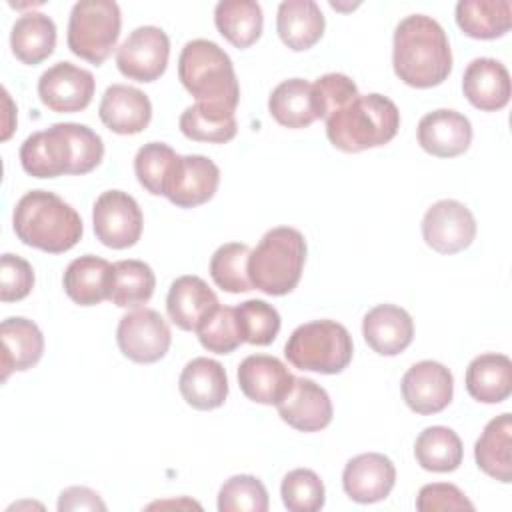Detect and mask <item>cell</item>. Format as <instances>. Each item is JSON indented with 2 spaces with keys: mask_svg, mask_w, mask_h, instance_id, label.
<instances>
[{
  "mask_svg": "<svg viewBox=\"0 0 512 512\" xmlns=\"http://www.w3.org/2000/svg\"><path fill=\"white\" fill-rule=\"evenodd\" d=\"M12 54L28 64H40L56 48V24L42 12H26L14 24L10 32Z\"/></svg>",
  "mask_w": 512,
  "mask_h": 512,
  "instance_id": "obj_30",
  "label": "cell"
},
{
  "mask_svg": "<svg viewBox=\"0 0 512 512\" xmlns=\"http://www.w3.org/2000/svg\"><path fill=\"white\" fill-rule=\"evenodd\" d=\"M392 66L412 88L442 84L452 72V50L444 28L426 14H410L394 28Z\"/></svg>",
  "mask_w": 512,
  "mask_h": 512,
  "instance_id": "obj_2",
  "label": "cell"
},
{
  "mask_svg": "<svg viewBox=\"0 0 512 512\" xmlns=\"http://www.w3.org/2000/svg\"><path fill=\"white\" fill-rule=\"evenodd\" d=\"M268 110L272 118L286 128L310 126L314 120H318L312 84L304 78H288L280 82L268 98Z\"/></svg>",
  "mask_w": 512,
  "mask_h": 512,
  "instance_id": "obj_33",
  "label": "cell"
},
{
  "mask_svg": "<svg viewBox=\"0 0 512 512\" xmlns=\"http://www.w3.org/2000/svg\"><path fill=\"white\" fill-rule=\"evenodd\" d=\"M418 144L432 156L454 158L464 154L472 142L470 120L452 108H438L418 122Z\"/></svg>",
  "mask_w": 512,
  "mask_h": 512,
  "instance_id": "obj_18",
  "label": "cell"
},
{
  "mask_svg": "<svg viewBox=\"0 0 512 512\" xmlns=\"http://www.w3.org/2000/svg\"><path fill=\"white\" fill-rule=\"evenodd\" d=\"M304 262L306 240L302 232L290 226H276L250 250L248 276L252 288L268 296H284L298 286Z\"/></svg>",
  "mask_w": 512,
  "mask_h": 512,
  "instance_id": "obj_6",
  "label": "cell"
},
{
  "mask_svg": "<svg viewBox=\"0 0 512 512\" xmlns=\"http://www.w3.org/2000/svg\"><path fill=\"white\" fill-rule=\"evenodd\" d=\"M478 468L494 480L512 482V416L508 412L492 418L474 444Z\"/></svg>",
  "mask_w": 512,
  "mask_h": 512,
  "instance_id": "obj_29",
  "label": "cell"
},
{
  "mask_svg": "<svg viewBox=\"0 0 512 512\" xmlns=\"http://www.w3.org/2000/svg\"><path fill=\"white\" fill-rule=\"evenodd\" d=\"M200 344L214 354H230L244 340L238 328L236 310L232 306H218L196 330Z\"/></svg>",
  "mask_w": 512,
  "mask_h": 512,
  "instance_id": "obj_42",
  "label": "cell"
},
{
  "mask_svg": "<svg viewBox=\"0 0 512 512\" xmlns=\"http://www.w3.org/2000/svg\"><path fill=\"white\" fill-rule=\"evenodd\" d=\"M156 288L152 268L142 260L114 262V278L110 300L118 308H140L146 304Z\"/></svg>",
  "mask_w": 512,
  "mask_h": 512,
  "instance_id": "obj_36",
  "label": "cell"
},
{
  "mask_svg": "<svg viewBox=\"0 0 512 512\" xmlns=\"http://www.w3.org/2000/svg\"><path fill=\"white\" fill-rule=\"evenodd\" d=\"M104 158L102 138L78 122H58L30 134L20 146V164L34 178L88 174Z\"/></svg>",
  "mask_w": 512,
  "mask_h": 512,
  "instance_id": "obj_1",
  "label": "cell"
},
{
  "mask_svg": "<svg viewBox=\"0 0 512 512\" xmlns=\"http://www.w3.org/2000/svg\"><path fill=\"white\" fill-rule=\"evenodd\" d=\"M354 354L352 336L336 320H312L300 324L284 346V356L298 370L338 374Z\"/></svg>",
  "mask_w": 512,
  "mask_h": 512,
  "instance_id": "obj_7",
  "label": "cell"
},
{
  "mask_svg": "<svg viewBox=\"0 0 512 512\" xmlns=\"http://www.w3.org/2000/svg\"><path fill=\"white\" fill-rule=\"evenodd\" d=\"M462 92L482 112L502 110L510 100V74L496 58H474L464 70Z\"/></svg>",
  "mask_w": 512,
  "mask_h": 512,
  "instance_id": "obj_23",
  "label": "cell"
},
{
  "mask_svg": "<svg viewBox=\"0 0 512 512\" xmlns=\"http://www.w3.org/2000/svg\"><path fill=\"white\" fill-rule=\"evenodd\" d=\"M280 496L290 512H316L326 502L324 482L310 468L290 470L282 480Z\"/></svg>",
  "mask_w": 512,
  "mask_h": 512,
  "instance_id": "obj_39",
  "label": "cell"
},
{
  "mask_svg": "<svg viewBox=\"0 0 512 512\" xmlns=\"http://www.w3.org/2000/svg\"><path fill=\"white\" fill-rule=\"evenodd\" d=\"M218 306L216 292L194 274L178 276L166 296L168 318L186 332H196Z\"/></svg>",
  "mask_w": 512,
  "mask_h": 512,
  "instance_id": "obj_20",
  "label": "cell"
},
{
  "mask_svg": "<svg viewBox=\"0 0 512 512\" xmlns=\"http://www.w3.org/2000/svg\"><path fill=\"white\" fill-rule=\"evenodd\" d=\"M362 336L376 354L396 356L412 344L414 322L404 308L396 304H378L366 312L362 320Z\"/></svg>",
  "mask_w": 512,
  "mask_h": 512,
  "instance_id": "obj_21",
  "label": "cell"
},
{
  "mask_svg": "<svg viewBox=\"0 0 512 512\" xmlns=\"http://www.w3.org/2000/svg\"><path fill=\"white\" fill-rule=\"evenodd\" d=\"M416 462L428 472H452L462 464L460 436L448 426H428L414 442Z\"/></svg>",
  "mask_w": 512,
  "mask_h": 512,
  "instance_id": "obj_34",
  "label": "cell"
},
{
  "mask_svg": "<svg viewBox=\"0 0 512 512\" xmlns=\"http://www.w3.org/2000/svg\"><path fill=\"white\" fill-rule=\"evenodd\" d=\"M358 86L356 82L342 74V72H328L312 84V98H314V108L316 116L326 120L330 114L336 110L344 108L358 96Z\"/></svg>",
  "mask_w": 512,
  "mask_h": 512,
  "instance_id": "obj_43",
  "label": "cell"
},
{
  "mask_svg": "<svg viewBox=\"0 0 512 512\" xmlns=\"http://www.w3.org/2000/svg\"><path fill=\"white\" fill-rule=\"evenodd\" d=\"M94 76L72 62H56L38 78V96L52 112L70 114L84 110L94 96Z\"/></svg>",
  "mask_w": 512,
  "mask_h": 512,
  "instance_id": "obj_13",
  "label": "cell"
},
{
  "mask_svg": "<svg viewBox=\"0 0 512 512\" xmlns=\"http://www.w3.org/2000/svg\"><path fill=\"white\" fill-rule=\"evenodd\" d=\"M268 504L266 486L252 474L230 476L218 492L220 512H266Z\"/></svg>",
  "mask_w": 512,
  "mask_h": 512,
  "instance_id": "obj_40",
  "label": "cell"
},
{
  "mask_svg": "<svg viewBox=\"0 0 512 512\" xmlns=\"http://www.w3.org/2000/svg\"><path fill=\"white\" fill-rule=\"evenodd\" d=\"M120 352L138 364H152L166 356L172 332L164 316L152 308H136L124 314L116 328Z\"/></svg>",
  "mask_w": 512,
  "mask_h": 512,
  "instance_id": "obj_10",
  "label": "cell"
},
{
  "mask_svg": "<svg viewBox=\"0 0 512 512\" xmlns=\"http://www.w3.org/2000/svg\"><path fill=\"white\" fill-rule=\"evenodd\" d=\"M400 128L398 106L378 92L358 94L326 118V136L342 152H362L388 144Z\"/></svg>",
  "mask_w": 512,
  "mask_h": 512,
  "instance_id": "obj_4",
  "label": "cell"
},
{
  "mask_svg": "<svg viewBox=\"0 0 512 512\" xmlns=\"http://www.w3.org/2000/svg\"><path fill=\"white\" fill-rule=\"evenodd\" d=\"M416 508L420 512H436V510H474V504L466 498V494L448 482H432L420 488L416 496Z\"/></svg>",
  "mask_w": 512,
  "mask_h": 512,
  "instance_id": "obj_45",
  "label": "cell"
},
{
  "mask_svg": "<svg viewBox=\"0 0 512 512\" xmlns=\"http://www.w3.org/2000/svg\"><path fill=\"white\" fill-rule=\"evenodd\" d=\"M58 510L70 512V510H106V504L102 502L100 494L86 488V486H70L60 492L58 498Z\"/></svg>",
  "mask_w": 512,
  "mask_h": 512,
  "instance_id": "obj_46",
  "label": "cell"
},
{
  "mask_svg": "<svg viewBox=\"0 0 512 512\" xmlns=\"http://www.w3.org/2000/svg\"><path fill=\"white\" fill-rule=\"evenodd\" d=\"M234 310L244 342L254 346H268L276 340L280 332V314L272 304L252 298Z\"/></svg>",
  "mask_w": 512,
  "mask_h": 512,
  "instance_id": "obj_38",
  "label": "cell"
},
{
  "mask_svg": "<svg viewBox=\"0 0 512 512\" xmlns=\"http://www.w3.org/2000/svg\"><path fill=\"white\" fill-rule=\"evenodd\" d=\"M168 56V34L158 26H138L118 46L116 66L130 80L154 82L166 72Z\"/></svg>",
  "mask_w": 512,
  "mask_h": 512,
  "instance_id": "obj_11",
  "label": "cell"
},
{
  "mask_svg": "<svg viewBox=\"0 0 512 512\" xmlns=\"http://www.w3.org/2000/svg\"><path fill=\"white\" fill-rule=\"evenodd\" d=\"M98 116L116 134H138L152 120V102L134 86L112 84L102 94Z\"/></svg>",
  "mask_w": 512,
  "mask_h": 512,
  "instance_id": "obj_22",
  "label": "cell"
},
{
  "mask_svg": "<svg viewBox=\"0 0 512 512\" xmlns=\"http://www.w3.org/2000/svg\"><path fill=\"white\" fill-rule=\"evenodd\" d=\"M276 408L280 418L300 432L326 428L334 414L328 392L310 378H294L292 390Z\"/></svg>",
  "mask_w": 512,
  "mask_h": 512,
  "instance_id": "obj_19",
  "label": "cell"
},
{
  "mask_svg": "<svg viewBox=\"0 0 512 512\" xmlns=\"http://www.w3.org/2000/svg\"><path fill=\"white\" fill-rule=\"evenodd\" d=\"M422 238L440 254L462 252L476 238V218L458 200H438L422 218Z\"/></svg>",
  "mask_w": 512,
  "mask_h": 512,
  "instance_id": "obj_12",
  "label": "cell"
},
{
  "mask_svg": "<svg viewBox=\"0 0 512 512\" xmlns=\"http://www.w3.org/2000/svg\"><path fill=\"white\" fill-rule=\"evenodd\" d=\"M34 288V270L28 260L16 254H2L0 260V300L18 302Z\"/></svg>",
  "mask_w": 512,
  "mask_h": 512,
  "instance_id": "obj_44",
  "label": "cell"
},
{
  "mask_svg": "<svg viewBox=\"0 0 512 512\" xmlns=\"http://www.w3.org/2000/svg\"><path fill=\"white\" fill-rule=\"evenodd\" d=\"M178 124L182 134L194 142L224 144L230 142L238 132L236 116L232 110L204 106L198 102L180 114Z\"/></svg>",
  "mask_w": 512,
  "mask_h": 512,
  "instance_id": "obj_35",
  "label": "cell"
},
{
  "mask_svg": "<svg viewBox=\"0 0 512 512\" xmlns=\"http://www.w3.org/2000/svg\"><path fill=\"white\" fill-rule=\"evenodd\" d=\"M2 96H4V104H6V122H4V132H2V140H8L12 130H14V122L8 120V116H14V106L10 100V94L6 88H2Z\"/></svg>",
  "mask_w": 512,
  "mask_h": 512,
  "instance_id": "obj_47",
  "label": "cell"
},
{
  "mask_svg": "<svg viewBox=\"0 0 512 512\" xmlns=\"http://www.w3.org/2000/svg\"><path fill=\"white\" fill-rule=\"evenodd\" d=\"M178 78L198 104L236 110L240 86L230 56L212 40L196 38L178 56Z\"/></svg>",
  "mask_w": 512,
  "mask_h": 512,
  "instance_id": "obj_5",
  "label": "cell"
},
{
  "mask_svg": "<svg viewBox=\"0 0 512 512\" xmlns=\"http://www.w3.org/2000/svg\"><path fill=\"white\" fill-rule=\"evenodd\" d=\"M122 26L114 0H80L68 18V48L82 60L100 66L116 48Z\"/></svg>",
  "mask_w": 512,
  "mask_h": 512,
  "instance_id": "obj_8",
  "label": "cell"
},
{
  "mask_svg": "<svg viewBox=\"0 0 512 512\" xmlns=\"http://www.w3.org/2000/svg\"><path fill=\"white\" fill-rule=\"evenodd\" d=\"M326 20L314 0H284L276 14V32L294 52L312 48L324 34Z\"/></svg>",
  "mask_w": 512,
  "mask_h": 512,
  "instance_id": "obj_27",
  "label": "cell"
},
{
  "mask_svg": "<svg viewBox=\"0 0 512 512\" xmlns=\"http://www.w3.org/2000/svg\"><path fill=\"white\" fill-rule=\"evenodd\" d=\"M92 226L104 246L122 250L140 240L144 216L138 202L128 192L106 190L94 202Z\"/></svg>",
  "mask_w": 512,
  "mask_h": 512,
  "instance_id": "obj_9",
  "label": "cell"
},
{
  "mask_svg": "<svg viewBox=\"0 0 512 512\" xmlns=\"http://www.w3.org/2000/svg\"><path fill=\"white\" fill-rule=\"evenodd\" d=\"M294 378L280 358L268 354H250L238 366L240 390L256 404L278 406L292 390Z\"/></svg>",
  "mask_w": 512,
  "mask_h": 512,
  "instance_id": "obj_16",
  "label": "cell"
},
{
  "mask_svg": "<svg viewBox=\"0 0 512 512\" xmlns=\"http://www.w3.org/2000/svg\"><path fill=\"white\" fill-rule=\"evenodd\" d=\"M250 248L242 242H228L214 250L210 258V276L218 288L230 294L252 290L248 276Z\"/></svg>",
  "mask_w": 512,
  "mask_h": 512,
  "instance_id": "obj_37",
  "label": "cell"
},
{
  "mask_svg": "<svg viewBox=\"0 0 512 512\" xmlns=\"http://www.w3.org/2000/svg\"><path fill=\"white\" fill-rule=\"evenodd\" d=\"M220 168L202 154L178 156L164 184V196L178 208L206 204L218 190Z\"/></svg>",
  "mask_w": 512,
  "mask_h": 512,
  "instance_id": "obj_14",
  "label": "cell"
},
{
  "mask_svg": "<svg viewBox=\"0 0 512 512\" xmlns=\"http://www.w3.org/2000/svg\"><path fill=\"white\" fill-rule=\"evenodd\" d=\"M178 154L164 142H148L134 156L138 182L154 196H164V184Z\"/></svg>",
  "mask_w": 512,
  "mask_h": 512,
  "instance_id": "obj_41",
  "label": "cell"
},
{
  "mask_svg": "<svg viewBox=\"0 0 512 512\" xmlns=\"http://www.w3.org/2000/svg\"><path fill=\"white\" fill-rule=\"evenodd\" d=\"M456 24L476 40H494L512 26L510 0H460L456 4Z\"/></svg>",
  "mask_w": 512,
  "mask_h": 512,
  "instance_id": "obj_31",
  "label": "cell"
},
{
  "mask_svg": "<svg viewBox=\"0 0 512 512\" xmlns=\"http://www.w3.org/2000/svg\"><path fill=\"white\" fill-rule=\"evenodd\" d=\"M214 24L232 46L248 48L262 34L264 16L256 0H220L214 8Z\"/></svg>",
  "mask_w": 512,
  "mask_h": 512,
  "instance_id": "obj_32",
  "label": "cell"
},
{
  "mask_svg": "<svg viewBox=\"0 0 512 512\" xmlns=\"http://www.w3.org/2000/svg\"><path fill=\"white\" fill-rule=\"evenodd\" d=\"M178 388L188 406L196 410H214L226 402L228 376L218 360L198 356L182 368Z\"/></svg>",
  "mask_w": 512,
  "mask_h": 512,
  "instance_id": "obj_24",
  "label": "cell"
},
{
  "mask_svg": "<svg viewBox=\"0 0 512 512\" xmlns=\"http://www.w3.org/2000/svg\"><path fill=\"white\" fill-rule=\"evenodd\" d=\"M466 390L482 404H500L512 394V360L506 354L486 352L466 368Z\"/></svg>",
  "mask_w": 512,
  "mask_h": 512,
  "instance_id": "obj_28",
  "label": "cell"
},
{
  "mask_svg": "<svg viewBox=\"0 0 512 512\" xmlns=\"http://www.w3.org/2000/svg\"><path fill=\"white\" fill-rule=\"evenodd\" d=\"M114 278V264L108 260L84 254L74 258L62 276L64 290L70 300L80 306H96L104 300H110Z\"/></svg>",
  "mask_w": 512,
  "mask_h": 512,
  "instance_id": "obj_25",
  "label": "cell"
},
{
  "mask_svg": "<svg viewBox=\"0 0 512 512\" xmlns=\"http://www.w3.org/2000/svg\"><path fill=\"white\" fill-rule=\"evenodd\" d=\"M2 340V382L10 372H24L38 364L44 354V336L40 328L22 316H12L0 324Z\"/></svg>",
  "mask_w": 512,
  "mask_h": 512,
  "instance_id": "obj_26",
  "label": "cell"
},
{
  "mask_svg": "<svg viewBox=\"0 0 512 512\" xmlns=\"http://www.w3.org/2000/svg\"><path fill=\"white\" fill-rule=\"evenodd\" d=\"M12 226L26 246L50 254L74 248L84 232L80 214L48 190L26 192L14 206Z\"/></svg>",
  "mask_w": 512,
  "mask_h": 512,
  "instance_id": "obj_3",
  "label": "cell"
},
{
  "mask_svg": "<svg viewBox=\"0 0 512 512\" xmlns=\"http://www.w3.org/2000/svg\"><path fill=\"white\" fill-rule=\"evenodd\" d=\"M394 482V462L380 452H366L350 458L342 472L344 492L358 504L384 500L392 492Z\"/></svg>",
  "mask_w": 512,
  "mask_h": 512,
  "instance_id": "obj_17",
  "label": "cell"
},
{
  "mask_svg": "<svg viewBox=\"0 0 512 512\" xmlns=\"http://www.w3.org/2000/svg\"><path fill=\"white\" fill-rule=\"evenodd\" d=\"M400 390L412 412L428 416L442 412L452 402L454 378L444 364L436 360H422L406 370Z\"/></svg>",
  "mask_w": 512,
  "mask_h": 512,
  "instance_id": "obj_15",
  "label": "cell"
}]
</instances>
